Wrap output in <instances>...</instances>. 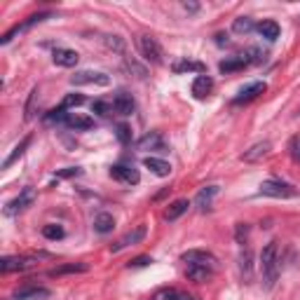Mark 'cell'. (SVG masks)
Here are the masks:
<instances>
[{
    "label": "cell",
    "mask_w": 300,
    "mask_h": 300,
    "mask_svg": "<svg viewBox=\"0 0 300 300\" xmlns=\"http://www.w3.org/2000/svg\"><path fill=\"white\" fill-rule=\"evenodd\" d=\"M260 270H263V282L265 289H272L279 274V260H277V242H270L260 251Z\"/></svg>",
    "instance_id": "6da1fadb"
},
{
    "label": "cell",
    "mask_w": 300,
    "mask_h": 300,
    "mask_svg": "<svg viewBox=\"0 0 300 300\" xmlns=\"http://www.w3.org/2000/svg\"><path fill=\"white\" fill-rule=\"evenodd\" d=\"M139 49H141V54H143V59L145 61H150V64L160 66L162 61H164V52H162L160 42H157L153 35H141L139 38Z\"/></svg>",
    "instance_id": "7a4b0ae2"
},
{
    "label": "cell",
    "mask_w": 300,
    "mask_h": 300,
    "mask_svg": "<svg viewBox=\"0 0 300 300\" xmlns=\"http://www.w3.org/2000/svg\"><path fill=\"white\" fill-rule=\"evenodd\" d=\"M258 192L265 197H274V199H286V197L295 195L293 188H291L289 183H282V181H263Z\"/></svg>",
    "instance_id": "3957f363"
},
{
    "label": "cell",
    "mask_w": 300,
    "mask_h": 300,
    "mask_svg": "<svg viewBox=\"0 0 300 300\" xmlns=\"http://www.w3.org/2000/svg\"><path fill=\"white\" fill-rule=\"evenodd\" d=\"M70 85L73 87H82V85H110V78L106 73H98V70H78L75 75H70Z\"/></svg>",
    "instance_id": "277c9868"
},
{
    "label": "cell",
    "mask_w": 300,
    "mask_h": 300,
    "mask_svg": "<svg viewBox=\"0 0 300 300\" xmlns=\"http://www.w3.org/2000/svg\"><path fill=\"white\" fill-rule=\"evenodd\" d=\"M33 202H35V190H33V188H23V190L19 192V197H14L12 202H7V207H5V216H14V214H19V211H23V209L31 207Z\"/></svg>",
    "instance_id": "5b68a950"
},
{
    "label": "cell",
    "mask_w": 300,
    "mask_h": 300,
    "mask_svg": "<svg viewBox=\"0 0 300 300\" xmlns=\"http://www.w3.org/2000/svg\"><path fill=\"white\" fill-rule=\"evenodd\" d=\"M110 176L124 185H136L141 181L139 169H134L132 164H115V167H110Z\"/></svg>",
    "instance_id": "8992f818"
},
{
    "label": "cell",
    "mask_w": 300,
    "mask_h": 300,
    "mask_svg": "<svg viewBox=\"0 0 300 300\" xmlns=\"http://www.w3.org/2000/svg\"><path fill=\"white\" fill-rule=\"evenodd\" d=\"M35 265V258H26V256H5L0 260V270L5 272H23Z\"/></svg>",
    "instance_id": "52a82bcc"
},
{
    "label": "cell",
    "mask_w": 300,
    "mask_h": 300,
    "mask_svg": "<svg viewBox=\"0 0 300 300\" xmlns=\"http://www.w3.org/2000/svg\"><path fill=\"white\" fill-rule=\"evenodd\" d=\"M181 260H183V263H188V265H204V267H211L216 263V258L209 254V251H199V248L185 251V254L181 256Z\"/></svg>",
    "instance_id": "ba28073f"
},
{
    "label": "cell",
    "mask_w": 300,
    "mask_h": 300,
    "mask_svg": "<svg viewBox=\"0 0 300 300\" xmlns=\"http://www.w3.org/2000/svg\"><path fill=\"white\" fill-rule=\"evenodd\" d=\"M267 89L265 82H251V85H246L242 89V92L235 96V106H242V104H248V101H254V98H258L260 94Z\"/></svg>",
    "instance_id": "9c48e42d"
},
{
    "label": "cell",
    "mask_w": 300,
    "mask_h": 300,
    "mask_svg": "<svg viewBox=\"0 0 300 300\" xmlns=\"http://www.w3.org/2000/svg\"><path fill=\"white\" fill-rule=\"evenodd\" d=\"M52 59H54V64L61 66V68H73V66H78V61H80V54L75 52V49L59 47V49H54Z\"/></svg>",
    "instance_id": "30bf717a"
},
{
    "label": "cell",
    "mask_w": 300,
    "mask_h": 300,
    "mask_svg": "<svg viewBox=\"0 0 300 300\" xmlns=\"http://www.w3.org/2000/svg\"><path fill=\"white\" fill-rule=\"evenodd\" d=\"M113 110H115V113H120V115H132L134 110H136V104H134L132 94L117 92L115 96H113Z\"/></svg>",
    "instance_id": "8fae6325"
},
{
    "label": "cell",
    "mask_w": 300,
    "mask_h": 300,
    "mask_svg": "<svg viewBox=\"0 0 300 300\" xmlns=\"http://www.w3.org/2000/svg\"><path fill=\"white\" fill-rule=\"evenodd\" d=\"M143 239H145V225H139L136 230L127 232V235L122 237V239L115 244V246H110V251H113V254H117L120 248H124V246H134V244H141Z\"/></svg>",
    "instance_id": "7c38bea8"
},
{
    "label": "cell",
    "mask_w": 300,
    "mask_h": 300,
    "mask_svg": "<svg viewBox=\"0 0 300 300\" xmlns=\"http://www.w3.org/2000/svg\"><path fill=\"white\" fill-rule=\"evenodd\" d=\"M66 127L75 129V132H87V129L94 127V117L82 115V113H68V117H66Z\"/></svg>",
    "instance_id": "4fadbf2b"
},
{
    "label": "cell",
    "mask_w": 300,
    "mask_h": 300,
    "mask_svg": "<svg viewBox=\"0 0 300 300\" xmlns=\"http://www.w3.org/2000/svg\"><path fill=\"white\" fill-rule=\"evenodd\" d=\"M270 150H272V143H270V141H260V143H254L248 150H244L242 160H244V162H258L260 157H265Z\"/></svg>",
    "instance_id": "5bb4252c"
},
{
    "label": "cell",
    "mask_w": 300,
    "mask_h": 300,
    "mask_svg": "<svg viewBox=\"0 0 300 300\" xmlns=\"http://www.w3.org/2000/svg\"><path fill=\"white\" fill-rule=\"evenodd\" d=\"M216 195H218V185H207V188H202L195 197L197 209H199V211H207V209L211 207V202H214Z\"/></svg>",
    "instance_id": "9a60e30c"
},
{
    "label": "cell",
    "mask_w": 300,
    "mask_h": 300,
    "mask_svg": "<svg viewBox=\"0 0 300 300\" xmlns=\"http://www.w3.org/2000/svg\"><path fill=\"white\" fill-rule=\"evenodd\" d=\"M49 291L47 289H35V286H31V289H19L12 293V300H47L49 298Z\"/></svg>",
    "instance_id": "2e32d148"
},
{
    "label": "cell",
    "mask_w": 300,
    "mask_h": 300,
    "mask_svg": "<svg viewBox=\"0 0 300 300\" xmlns=\"http://www.w3.org/2000/svg\"><path fill=\"white\" fill-rule=\"evenodd\" d=\"M143 167L150 169V171L155 173V176H160V179H164V176H169V173H171V164H169V162H164V160H160V157H145Z\"/></svg>",
    "instance_id": "e0dca14e"
},
{
    "label": "cell",
    "mask_w": 300,
    "mask_h": 300,
    "mask_svg": "<svg viewBox=\"0 0 300 300\" xmlns=\"http://www.w3.org/2000/svg\"><path fill=\"white\" fill-rule=\"evenodd\" d=\"M136 148L139 150H164L167 145H164V141H162L160 132H150V134H145L143 139H139Z\"/></svg>",
    "instance_id": "ac0fdd59"
},
{
    "label": "cell",
    "mask_w": 300,
    "mask_h": 300,
    "mask_svg": "<svg viewBox=\"0 0 300 300\" xmlns=\"http://www.w3.org/2000/svg\"><path fill=\"white\" fill-rule=\"evenodd\" d=\"M244 66H248V57L246 54H237V57H230V59H225V61H220L218 68H220V73H235V70H242Z\"/></svg>",
    "instance_id": "d6986e66"
},
{
    "label": "cell",
    "mask_w": 300,
    "mask_h": 300,
    "mask_svg": "<svg viewBox=\"0 0 300 300\" xmlns=\"http://www.w3.org/2000/svg\"><path fill=\"white\" fill-rule=\"evenodd\" d=\"M185 277L195 284H204L211 279V267H204V265H188L185 270Z\"/></svg>",
    "instance_id": "ffe728a7"
},
{
    "label": "cell",
    "mask_w": 300,
    "mask_h": 300,
    "mask_svg": "<svg viewBox=\"0 0 300 300\" xmlns=\"http://www.w3.org/2000/svg\"><path fill=\"white\" fill-rule=\"evenodd\" d=\"M113 228H115V218H113L108 211L96 214V218H94V230H96L98 235H108V232H113Z\"/></svg>",
    "instance_id": "44dd1931"
},
{
    "label": "cell",
    "mask_w": 300,
    "mask_h": 300,
    "mask_svg": "<svg viewBox=\"0 0 300 300\" xmlns=\"http://www.w3.org/2000/svg\"><path fill=\"white\" fill-rule=\"evenodd\" d=\"M211 89H214V80H211L209 75H197L195 82H192V94H195L197 98H204Z\"/></svg>",
    "instance_id": "7402d4cb"
},
{
    "label": "cell",
    "mask_w": 300,
    "mask_h": 300,
    "mask_svg": "<svg viewBox=\"0 0 300 300\" xmlns=\"http://www.w3.org/2000/svg\"><path fill=\"white\" fill-rule=\"evenodd\" d=\"M239 272H242L244 282H251L254 279V254L251 251H242V256H239Z\"/></svg>",
    "instance_id": "603a6c76"
},
{
    "label": "cell",
    "mask_w": 300,
    "mask_h": 300,
    "mask_svg": "<svg viewBox=\"0 0 300 300\" xmlns=\"http://www.w3.org/2000/svg\"><path fill=\"white\" fill-rule=\"evenodd\" d=\"M258 33L265 38V40H270V42H274L279 38V23L277 21H272V19H265V21H260L258 26Z\"/></svg>",
    "instance_id": "cb8c5ba5"
},
{
    "label": "cell",
    "mask_w": 300,
    "mask_h": 300,
    "mask_svg": "<svg viewBox=\"0 0 300 300\" xmlns=\"http://www.w3.org/2000/svg\"><path fill=\"white\" fill-rule=\"evenodd\" d=\"M89 265L87 263H68V265H61V267H54L49 270V277H61V274H80V272H87Z\"/></svg>",
    "instance_id": "d4e9b609"
},
{
    "label": "cell",
    "mask_w": 300,
    "mask_h": 300,
    "mask_svg": "<svg viewBox=\"0 0 300 300\" xmlns=\"http://www.w3.org/2000/svg\"><path fill=\"white\" fill-rule=\"evenodd\" d=\"M188 207H190V202L188 199H176L173 204H169V209L164 211V218L167 220H176V218H181V216L188 211Z\"/></svg>",
    "instance_id": "484cf974"
},
{
    "label": "cell",
    "mask_w": 300,
    "mask_h": 300,
    "mask_svg": "<svg viewBox=\"0 0 300 300\" xmlns=\"http://www.w3.org/2000/svg\"><path fill=\"white\" fill-rule=\"evenodd\" d=\"M254 29H256V23H254V19H251V17H237L235 21H232V31H235V33H239V35L251 33Z\"/></svg>",
    "instance_id": "4316f807"
},
{
    "label": "cell",
    "mask_w": 300,
    "mask_h": 300,
    "mask_svg": "<svg viewBox=\"0 0 300 300\" xmlns=\"http://www.w3.org/2000/svg\"><path fill=\"white\" fill-rule=\"evenodd\" d=\"M29 143H31V136H26V139H21V143H19V145H14V150H12V155L7 157L5 162H3V169H10L12 164H14V162H17L19 157L23 155V150L29 148Z\"/></svg>",
    "instance_id": "83f0119b"
},
{
    "label": "cell",
    "mask_w": 300,
    "mask_h": 300,
    "mask_svg": "<svg viewBox=\"0 0 300 300\" xmlns=\"http://www.w3.org/2000/svg\"><path fill=\"white\" fill-rule=\"evenodd\" d=\"M173 70L176 73H185V70H197V73H207V68H204V64H199V61H188V59H183V61H176L173 64Z\"/></svg>",
    "instance_id": "f1b7e54d"
},
{
    "label": "cell",
    "mask_w": 300,
    "mask_h": 300,
    "mask_svg": "<svg viewBox=\"0 0 300 300\" xmlns=\"http://www.w3.org/2000/svg\"><path fill=\"white\" fill-rule=\"evenodd\" d=\"M42 237H45V239L57 242V239H64V237H66V230L61 228V225H57V223H49V225H45V228H42Z\"/></svg>",
    "instance_id": "f546056e"
},
{
    "label": "cell",
    "mask_w": 300,
    "mask_h": 300,
    "mask_svg": "<svg viewBox=\"0 0 300 300\" xmlns=\"http://www.w3.org/2000/svg\"><path fill=\"white\" fill-rule=\"evenodd\" d=\"M104 45L108 47V49H113V52H117V54L124 52V40H122L120 35H106Z\"/></svg>",
    "instance_id": "4dcf8cb0"
},
{
    "label": "cell",
    "mask_w": 300,
    "mask_h": 300,
    "mask_svg": "<svg viewBox=\"0 0 300 300\" xmlns=\"http://www.w3.org/2000/svg\"><path fill=\"white\" fill-rule=\"evenodd\" d=\"M127 68H129V73H134L139 80H145V78H148V68H145V66H141L139 61H136V59H132V57L127 59Z\"/></svg>",
    "instance_id": "1f68e13d"
},
{
    "label": "cell",
    "mask_w": 300,
    "mask_h": 300,
    "mask_svg": "<svg viewBox=\"0 0 300 300\" xmlns=\"http://www.w3.org/2000/svg\"><path fill=\"white\" fill-rule=\"evenodd\" d=\"M82 104H85V96H82V94H68V96L64 98L61 108L68 110V108H75V106H82Z\"/></svg>",
    "instance_id": "d6a6232c"
},
{
    "label": "cell",
    "mask_w": 300,
    "mask_h": 300,
    "mask_svg": "<svg viewBox=\"0 0 300 300\" xmlns=\"http://www.w3.org/2000/svg\"><path fill=\"white\" fill-rule=\"evenodd\" d=\"M248 239V225L246 223H237L235 225V242L237 244H246Z\"/></svg>",
    "instance_id": "836d02e7"
},
{
    "label": "cell",
    "mask_w": 300,
    "mask_h": 300,
    "mask_svg": "<svg viewBox=\"0 0 300 300\" xmlns=\"http://www.w3.org/2000/svg\"><path fill=\"white\" fill-rule=\"evenodd\" d=\"M246 57H248V64H263L267 54L263 49H258V47H251V49H246Z\"/></svg>",
    "instance_id": "e575fe53"
},
{
    "label": "cell",
    "mask_w": 300,
    "mask_h": 300,
    "mask_svg": "<svg viewBox=\"0 0 300 300\" xmlns=\"http://www.w3.org/2000/svg\"><path fill=\"white\" fill-rule=\"evenodd\" d=\"M289 153H291V160L300 164V134L289 141Z\"/></svg>",
    "instance_id": "d590c367"
},
{
    "label": "cell",
    "mask_w": 300,
    "mask_h": 300,
    "mask_svg": "<svg viewBox=\"0 0 300 300\" xmlns=\"http://www.w3.org/2000/svg\"><path fill=\"white\" fill-rule=\"evenodd\" d=\"M92 113H96V115H108V113H113V104H106V101H94V104H92Z\"/></svg>",
    "instance_id": "8d00e7d4"
},
{
    "label": "cell",
    "mask_w": 300,
    "mask_h": 300,
    "mask_svg": "<svg viewBox=\"0 0 300 300\" xmlns=\"http://www.w3.org/2000/svg\"><path fill=\"white\" fill-rule=\"evenodd\" d=\"M115 134H117V139H120V143H129L132 141V129L127 124H117Z\"/></svg>",
    "instance_id": "74e56055"
},
{
    "label": "cell",
    "mask_w": 300,
    "mask_h": 300,
    "mask_svg": "<svg viewBox=\"0 0 300 300\" xmlns=\"http://www.w3.org/2000/svg\"><path fill=\"white\" fill-rule=\"evenodd\" d=\"M35 98H38V87H35L33 92H31V96H29V104H26V120H31L33 117V106H35Z\"/></svg>",
    "instance_id": "f35d334b"
},
{
    "label": "cell",
    "mask_w": 300,
    "mask_h": 300,
    "mask_svg": "<svg viewBox=\"0 0 300 300\" xmlns=\"http://www.w3.org/2000/svg\"><path fill=\"white\" fill-rule=\"evenodd\" d=\"M82 169L78 167H70V169H64V171H57V179H70V176H80Z\"/></svg>",
    "instance_id": "ab89813d"
},
{
    "label": "cell",
    "mask_w": 300,
    "mask_h": 300,
    "mask_svg": "<svg viewBox=\"0 0 300 300\" xmlns=\"http://www.w3.org/2000/svg\"><path fill=\"white\" fill-rule=\"evenodd\" d=\"M150 263H153L150 256H139V258H134L132 263H129V267H145V265H150Z\"/></svg>",
    "instance_id": "60d3db41"
},
{
    "label": "cell",
    "mask_w": 300,
    "mask_h": 300,
    "mask_svg": "<svg viewBox=\"0 0 300 300\" xmlns=\"http://www.w3.org/2000/svg\"><path fill=\"white\" fill-rule=\"evenodd\" d=\"M173 298H176V293L171 289H162V291H157L153 300H173Z\"/></svg>",
    "instance_id": "b9f144b4"
},
{
    "label": "cell",
    "mask_w": 300,
    "mask_h": 300,
    "mask_svg": "<svg viewBox=\"0 0 300 300\" xmlns=\"http://www.w3.org/2000/svg\"><path fill=\"white\" fill-rule=\"evenodd\" d=\"M216 42L218 45H228V33H216Z\"/></svg>",
    "instance_id": "7bdbcfd3"
},
{
    "label": "cell",
    "mask_w": 300,
    "mask_h": 300,
    "mask_svg": "<svg viewBox=\"0 0 300 300\" xmlns=\"http://www.w3.org/2000/svg\"><path fill=\"white\" fill-rule=\"evenodd\" d=\"M183 7H185L188 12H197V10H199V7H197L195 3H183Z\"/></svg>",
    "instance_id": "ee69618b"
},
{
    "label": "cell",
    "mask_w": 300,
    "mask_h": 300,
    "mask_svg": "<svg viewBox=\"0 0 300 300\" xmlns=\"http://www.w3.org/2000/svg\"><path fill=\"white\" fill-rule=\"evenodd\" d=\"M173 300H192V298L188 293H176V298H173Z\"/></svg>",
    "instance_id": "f6af8a7d"
}]
</instances>
